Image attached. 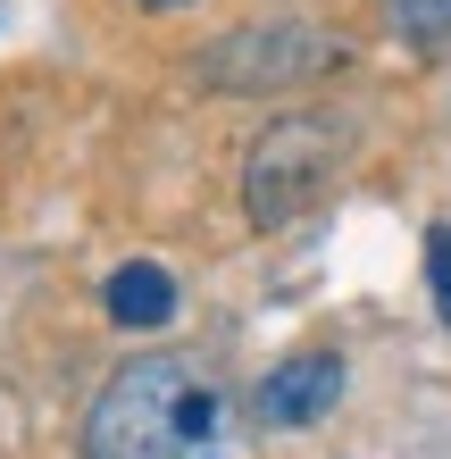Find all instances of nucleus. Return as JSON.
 Masks as SVG:
<instances>
[{"label": "nucleus", "mask_w": 451, "mask_h": 459, "mask_svg": "<svg viewBox=\"0 0 451 459\" xmlns=\"http://www.w3.org/2000/svg\"><path fill=\"white\" fill-rule=\"evenodd\" d=\"M84 459H259L234 385L193 351H143L84 401Z\"/></svg>", "instance_id": "f257e3e1"}, {"label": "nucleus", "mask_w": 451, "mask_h": 459, "mask_svg": "<svg viewBox=\"0 0 451 459\" xmlns=\"http://www.w3.org/2000/svg\"><path fill=\"white\" fill-rule=\"evenodd\" d=\"M351 134L360 126L343 109H284L251 143V159H243V209H251V226L276 234V226H293L301 209L326 201L334 176L351 168Z\"/></svg>", "instance_id": "f03ea898"}, {"label": "nucleus", "mask_w": 451, "mask_h": 459, "mask_svg": "<svg viewBox=\"0 0 451 459\" xmlns=\"http://www.w3.org/2000/svg\"><path fill=\"white\" fill-rule=\"evenodd\" d=\"M351 59V42L334 25H309V17H259V25H234L193 59V75L209 92H293L317 84Z\"/></svg>", "instance_id": "7ed1b4c3"}, {"label": "nucleus", "mask_w": 451, "mask_h": 459, "mask_svg": "<svg viewBox=\"0 0 451 459\" xmlns=\"http://www.w3.org/2000/svg\"><path fill=\"white\" fill-rule=\"evenodd\" d=\"M343 385H351L343 351H293V359H276V368L251 385V418L293 435V426H317V418L343 410Z\"/></svg>", "instance_id": "20e7f679"}, {"label": "nucleus", "mask_w": 451, "mask_h": 459, "mask_svg": "<svg viewBox=\"0 0 451 459\" xmlns=\"http://www.w3.org/2000/svg\"><path fill=\"white\" fill-rule=\"evenodd\" d=\"M100 309H109V326H126V334H159L176 317V276L159 259H126V267H109V284H100Z\"/></svg>", "instance_id": "39448f33"}, {"label": "nucleus", "mask_w": 451, "mask_h": 459, "mask_svg": "<svg viewBox=\"0 0 451 459\" xmlns=\"http://www.w3.org/2000/svg\"><path fill=\"white\" fill-rule=\"evenodd\" d=\"M385 25L410 50H427V59H435V50L451 42V0H385Z\"/></svg>", "instance_id": "423d86ee"}, {"label": "nucleus", "mask_w": 451, "mask_h": 459, "mask_svg": "<svg viewBox=\"0 0 451 459\" xmlns=\"http://www.w3.org/2000/svg\"><path fill=\"white\" fill-rule=\"evenodd\" d=\"M427 292H435V309L451 326V226H435V242H427Z\"/></svg>", "instance_id": "0eeeda50"}, {"label": "nucleus", "mask_w": 451, "mask_h": 459, "mask_svg": "<svg viewBox=\"0 0 451 459\" xmlns=\"http://www.w3.org/2000/svg\"><path fill=\"white\" fill-rule=\"evenodd\" d=\"M134 9H184V0H134Z\"/></svg>", "instance_id": "6e6552de"}]
</instances>
